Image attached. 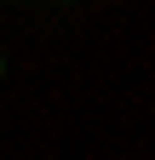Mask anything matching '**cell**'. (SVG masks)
<instances>
[{
	"label": "cell",
	"mask_w": 155,
	"mask_h": 160,
	"mask_svg": "<svg viewBox=\"0 0 155 160\" xmlns=\"http://www.w3.org/2000/svg\"><path fill=\"white\" fill-rule=\"evenodd\" d=\"M0 74H6V57H0Z\"/></svg>",
	"instance_id": "1"
}]
</instances>
